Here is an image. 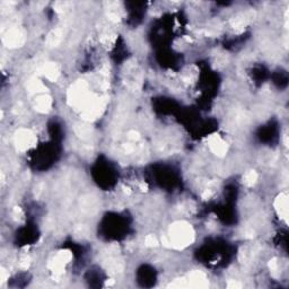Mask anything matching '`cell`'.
I'll return each mask as SVG.
<instances>
[{
  "label": "cell",
  "mask_w": 289,
  "mask_h": 289,
  "mask_svg": "<svg viewBox=\"0 0 289 289\" xmlns=\"http://www.w3.org/2000/svg\"><path fill=\"white\" fill-rule=\"evenodd\" d=\"M168 237H170L171 245L177 247V249H182L193 241L195 232H193L191 225L184 221H179L171 227Z\"/></svg>",
  "instance_id": "6da1fadb"
},
{
  "label": "cell",
  "mask_w": 289,
  "mask_h": 289,
  "mask_svg": "<svg viewBox=\"0 0 289 289\" xmlns=\"http://www.w3.org/2000/svg\"><path fill=\"white\" fill-rule=\"evenodd\" d=\"M15 142L19 150H26L35 144V135L31 130L22 129L17 132Z\"/></svg>",
  "instance_id": "7a4b0ae2"
},
{
  "label": "cell",
  "mask_w": 289,
  "mask_h": 289,
  "mask_svg": "<svg viewBox=\"0 0 289 289\" xmlns=\"http://www.w3.org/2000/svg\"><path fill=\"white\" fill-rule=\"evenodd\" d=\"M275 209L280 219L286 222L288 216V196L286 192H282L276 198Z\"/></svg>",
  "instance_id": "3957f363"
},
{
  "label": "cell",
  "mask_w": 289,
  "mask_h": 289,
  "mask_svg": "<svg viewBox=\"0 0 289 289\" xmlns=\"http://www.w3.org/2000/svg\"><path fill=\"white\" fill-rule=\"evenodd\" d=\"M209 147L216 155H224L227 150V144L219 137L210 139Z\"/></svg>",
  "instance_id": "277c9868"
},
{
  "label": "cell",
  "mask_w": 289,
  "mask_h": 289,
  "mask_svg": "<svg viewBox=\"0 0 289 289\" xmlns=\"http://www.w3.org/2000/svg\"><path fill=\"white\" fill-rule=\"evenodd\" d=\"M258 180V174L254 171H250L247 172L246 174L243 177V181H244V184L247 185V187H252Z\"/></svg>",
  "instance_id": "5b68a950"
}]
</instances>
